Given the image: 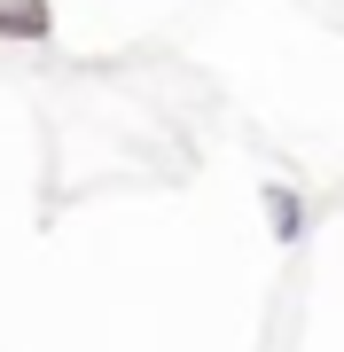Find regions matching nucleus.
<instances>
[{
  "mask_svg": "<svg viewBox=\"0 0 344 352\" xmlns=\"http://www.w3.org/2000/svg\"><path fill=\"white\" fill-rule=\"evenodd\" d=\"M47 32H55L47 0H0V39H47Z\"/></svg>",
  "mask_w": 344,
  "mask_h": 352,
  "instance_id": "obj_1",
  "label": "nucleus"
},
{
  "mask_svg": "<svg viewBox=\"0 0 344 352\" xmlns=\"http://www.w3.org/2000/svg\"><path fill=\"white\" fill-rule=\"evenodd\" d=\"M266 212H274V235H282V243L306 235V204H297L290 188H266Z\"/></svg>",
  "mask_w": 344,
  "mask_h": 352,
  "instance_id": "obj_2",
  "label": "nucleus"
}]
</instances>
